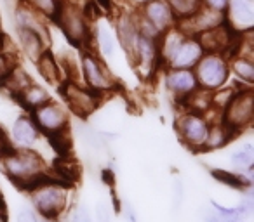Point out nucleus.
Masks as SVG:
<instances>
[{
	"label": "nucleus",
	"mask_w": 254,
	"mask_h": 222,
	"mask_svg": "<svg viewBox=\"0 0 254 222\" xmlns=\"http://www.w3.org/2000/svg\"><path fill=\"white\" fill-rule=\"evenodd\" d=\"M16 222H39V219H37V215L32 210H23L18 214Z\"/></svg>",
	"instance_id": "473e14b6"
},
{
	"label": "nucleus",
	"mask_w": 254,
	"mask_h": 222,
	"mask_svg": "<svg viewBox=\"0 0 254 222\" xmlns=\"http://www.w3.org/2000/svg\"><path fill=\"white\" fill-rule=\"evenodd\" d=\"M30 117H32L33 124L37 125L39 132H44L51 139L68 134V127H70L68 111L60 102H54L53 99L46 104L39 106L37 109H33V111H30Z\"/></svg>",
	"instance_id": "6e6552de"
},
{
	"label": "nucleus",
	"mask_w": 254,
	"mask_h": 222,
	"mask_svg": "<svg viewBox=\"0 0 254 222\" xmlns=\"http://www.w3.org/2000/svg\"><path fill=\"white\" fill-rule=\"evenodd\" d=\"M92 40L96 42V47H98V52L101 54L103 57H112L117 50V39L115 33L112 32V28L108 26L106 21H99L98 25L92 30Z\"/></svg>",
	"instance_id": "a211bd4d"
},
{
	"label": "nucleus",
	"mask_w": 254,
	"mask_h": 222,
	"mask_svg": "<svg viewBox=\"0 0 254 222\" xmlns=\"http://www.w3.org/2000/svg\"><path fill=\"white\" fill-rule=\"evenodd\" d=\"M164 84L171 95L176 99H185L191 95L198 89L197 78L193 70H174V68H164Z\"/></svg>",
	"instance_id": "4468645a"
},
{
	"label": "nucleus",
	"mask_w": 254,
	"mask_h": 222,
	"mask_svg": "<svg viewBox=\"0 0 254 222\" xmlns=\"http://www.w3.org/2000/svg\"><path fill=\"white\" fill-rule=\"evenodd\" d=\"M230 5V0H202V7L212 9L218 12H226Z\"/></svg>",
	"instance_id": "c85d7f7f"
},
{
	"label": "nucleus",
	"mask_w": 254,
	"mask_h": 222,
	"mask_svg": "<svg viewBox=\"0 0 254 222\" xmlns=\"http://www.w3.org/2000/svg\"><path fill=\"white\" fill-rule=\"evenodd\" d=\"M54 21L58 23L63 35L68 42H71L77 47H87L92 40V28L89 16L84 12V9L78 7L73 2H63L61 0L60 11H58Z\"/></svg>",
	"instance_id": "f03ea898"
},
{
	"label": "nucleus",
	"mask_w": 254,
	"mask_h": 222,
	"mask_svg": "<svg viewBox=\"0 0 254 222\" xmlns=\"http://www.w3.org/2000/svg\"><path fill=\"white\" fill-rule=\"evenodd\" d=\"M19 4L28 5L30 9L37 11L46 19H54L60 11L61 0H19Z\"/></svg>",
	"instance_id": "393cba45"
},
{
	"label": "nucleus",
	"mask_w": 254,
	"mask_h": 222,
	"mask_svg": "<svg viewBox=\"0 0 254 222\" xmlns=\"http://www.w3.org/2000/svg\"><path fill=\"white\" fill-rule=\"evenodd\" d=\"M113 28H115V39L119 42V45L122 47V50L126 52V56L129 57L132 64L136 52V42H138L139 30H138V21H136V11L132 12H120L113 21Z\"/></svg>",
	"instance_id": "f8f14e48"
},
{
	"label": "nucleus",
	"mask_w": 254,
	"mask_h": 222,
	"mask_svg": "<svg viewBox=\"0 0 254 222\" xmlns=\"http://www.w3.org/2000/svg\"><path fill=\"white\" fill-rule=\"evenodd\" d=\"M14 97H18V101L21 102V106L26 111H33V109H37L39 106L51 101V94L39 84H28L21 92H18Z\"/></svg>",
	"instance_id": "6ab92c4d"
},
{
	"label": "nucleus",
	"mask_w": 254,
	"mask_h": 222,
	"mask_svg": "<svg viewBox=\"0 0 254 222\" xmlns=\"http://www.w3.org/2000/svg\"><path fill=\"white\" fill-rule=\"evenodd\" d=\"M254 120V90L253 85L235 89L232 99L221 111V122L233 132L239 134L253 125Z\"/></svg>",
	"instance_id": "7ed1b4c3"
},
{
	"label": "nucleus",
	"mask_w": 254,
	"mask_h": 222,
	"mask_svg": "<svg viewBox=\"0 0 254 222\" xmlns=\"http://www.w3.org/2000/svg\"><path fill=\"white\" fill-rule=\"evenodd\" d=\"M173 194H174V201H173V208H180V205H181V201H183V194H185V189H183V184H181V180H176L174 182V191H173Z\"/></svg>",
	"instance_id": "2f4dec72"
},
{
	"label": "nucleus",
	"mask_w": 254,
	"mask_h": 222,
	"mask_svg": "<svg viewBox=\"0 0 254 222\" xmlns=\"http://www.w3.org/2000/svg\"><path fill=\"white\" fill-rule=\"evenodd\" d=\"M230 63V73H233L244 85H253L254 84V61L246 56H228Z\"/></svg>",
	"instance_id": "4be33fe9"
},
{
	"label": "nucleus",
	"mask_w": 254,
	"mask_h": 222,
	"mask_svg": "<svg viewBox=\"0 0 254 222\" xmlns=\"http://www.w3.org/2000/svg\"><path fill=\"white\" fill-rule=\"evenodd\" d=\"M232 163L233 167H237L239 170H247L253 167V146L247 144L244 149H239V151H235L232 155Z\"/></svg>",
	"instance_id": "a878e982"
},
{
	"label": "nucleus",
	"mask_w": 254,
	"mask_h": 222,
	"mask_svg": "<svg viewBox=\"0 0 254 222\" xmlns=\"http://www.w3.org/2000/svg\"><path fill=\"white\" fill-rule=\"evenodd\" d=\"M39 129L33 124L30 115H23V117L16 118V122L12 124L11 137L12 142L16 144V148L19 149H30L35 146V142L39 141Z\"/></svg>",
	"instance_id": "dca6fc26"
},
{
	"label": "nucleus",
	"mask_w": 254,
	"mask_h": 222,
	"mask_svg": "<svg viewBox=\"0 0 254 222\" xmlns=\"http://www.w3.org/2000/svg\"><path fill=\"white\" fill-rule=\"evenodd\" d=\"M32 201L37 212L46 219H58L66 207V187L58 180H51L49 177L37 182L32 189Z\"/></svg>",
	"instance_id": "39448f33"
},
{
	"label": "nucleus",
	"mask_w": 254,
	"mask_h": 222,
	"mask_svg": "<svg viewBox=\"0 0 254 222\" xmlns=\"http://www.w3.org/2000/svg\"><path fill=\"white\" fill-rule=\"evenodd\" d=\"M18 33V42L21 50L25 52V56H28L32 61H37L47 49H49L51 42L46 40L42 35H39L37 32L28 28H16Z\"/></svg>",
	"instance_id": "f3484780"
},
{
	"label": "nucleus",
	"mask_w": 254,
	"mask_h": 222,
	"mask_svg": "<svg viewBox=\"0 0 254 222\" xmlns=\"http://www.w3.org/2000/svg\"><path fill=\"white\" fill-rule=\"evenodd\" d=\"M61 94L66 99V104L71 109V113L80 118L91 117L101 104V95L98 92L91 90L84 84H77V82H66L61 89Z\"/></svg>",
	"instance_id": "1a4fd4ad"
},
{
	"label": "nucleus",
	"mask_w": 254,
	"mask_h": 222,
	"mask_svg": "<svg viewBox=\"0 0 254 222\" xmlns=\"http://www.w3.org/2000/svg\"><path fill=\"white\" fill-rule=\"evenodd\" d=\"M209 127H211V120H209L207 115L191 111V109L183 111L176 120L178 137L191 151H204Z\"/></svg>",
	"instance_id": "423d86ee"
},
{
	"label": "nucleus",
	"mask_w": 254,
	"mask_h": 222,
	"mask_svg": "<svg viewBox=\"0 0 254 222\" xmlns=\"http://www.w3.org/2000/svg\"><path fill=\"white\" fill-rule=\"evenodd\" d=\"M71 222H94L91 217V214H89L87 208L82 205V207H78L77 210L73 212V215H71Z\"/></svg>",
	"instance_id": "c756f323"
},
{
	"label": "nucleus",
	"mask_w": 254,
	"mask_h": 222,
	"mask_svg": "<svg viewBox=\"0 0 254 222\" xmlns=\"http://www.w3.org/2000/svg\"><path fill=\"white\" fill-rule=\"evenodd\" d=\"M221 222H244V217H237V219H230V221H221Z\"/></svg>",
	"instance_id": "f704fd0d"
},
{
	"label": "nucleus",
	"mask_w": 254,
	"mask_h": 222,
	"mask_svg": "<svg viewBox=\"0 0 254 222\" xmlns=\"http://www.w3.org/2000/svg\"><path fill=\"white\" fill-rule=\"evenodd\" d=\"M0 165L5 176L23 189H32L37 182L49 177L44 160L30 149H5L0 155Z\"/></svg>",
	"instance_id": "f257e3e1"
},
{
	"label": "nucleus",
	"mask_w": 254,
	"mask_h": 222,
	"mask_svg": "<svg viewBox=\"0 0 254 222\" xmlns=\"http://www.w3.org/2000/svg\"><path fill=\"white\" fill-rule=\"evenodd\" d=\"M212 176H214L219 182L226 184V186L237 187V189H244V187L249 184V180H246L244 177L235 176V174H230V172H225V170H214V172H212Z\"/></svg>",
	"instance_id": "bb28decb"
},
{
	"label": "nucleus",
	"mask_w": 254,
	"mask_h": 222,
	"mask_svg": "<svg viewBox=\"0 0 254 222\" xmlns=\"http://www.w3.org/2000/svg\"><path fill=\"white\" fill-rule=\"evenodd\" d=\"M136 14L145 19L148 25H152L160 35L178 23L167 0H143L139 7L136 9Z\"/></svg>",
	"instance_id": "9b49d317"
},
{
	"label": "nucleus",
	"mask_w": 254,
	"mask_h": 222,
	"mask_svg": "<svg viewBox=\"0 0 254 222\" xmlns=\"http://www.w3.org/2000/svg\"><path fill=\"white\" fill-rule=\"evenodd\" d=\"M167 4H169L176 21H185L197 14L198 9L202 7V0H167Z\"/></svg>",
	"instance_id": "5701e85b"
},
{
	"label": "nucleus",
	"mask_w": 254,
	"mask_h": 222,
	"mask_svg": "<svg viewBox=\"0 0 254 222\" xmlns=\"http://www.w3.org/2000/svg\"><path fill=\"white\" fill-rule=\"evenodd\" d=\"M9 215H7V208H5L4 201H0V222H7Z\"/></svg>",
	"instance_id": "72a5a7b5"
},
{
	"label": "nucleus",
	"mask_w": 254,
	"mask_h": 222,
	"mask_svg": "<svg viewBox=\"0 0 254 222\" xmlns=\"http://www.w3.org/2000/svg\"><path fill=\"white\" fill-rule=\"evenodd\" d=\"M35 63H37V68H39V73L42 75L44 80L53 85L61 84V80H63V70H61V66L58 64L56 57L49 52V49H47Z\"/></svg>",
	"instance_id": "aec40b11"
},
{
	"label": "nucleus",
	"mask_w": 254,
	"mask_h": 222,
	"mask_svg": "<svg viewBox=\"0 0 254 222\" xmlns=\"http://www.w3.org/2000/svg\"><path fill=\"white\" fill-rule=\"evenodd\" d=\"M28 84H32L30 77L25 73V70L21 68H12V70H5L4 73V85L7 87V90L12 95H16L18 92H21Z\"/></svg>",
	"instance_id": "b1692460"
},
{
	"label": "nucleus",
	"mask_w": 254,
	"mask_h": 222,
	"mask_svg": "<svg viewBox=\"0 0 254 222\" xmlns=\"http://www.w3.org/2000/svg\"><path fill=\"white\" fill-rule=\"evenodd\" d=\"M96 221L98 222H112V210H110L108 203H105V201H99L98 205H96Z\"/></svg>",
	"instance_id": "cd10ccee"
},
{
	"label": "nucleus",
	"mask_w": 254,
	"mask_h": 222,
	"mask_svg": "<svg viewBox=\"0 0 254 222\" xmlns=\"http://www.w3.org/2000/svg\"><path fill=\"white\" fill-rule=\"evenodd\" d=\"M80 71L84 78V85L99 95L108 94L117 87L112 71L108 70L103 59L92 50H84L80 56Z\"/></svg>",
	"instance_id": "0eeeda50"
},
{
	"label": "nucleus",
	"mask_w": 254,
	"mask_h": 222,
	"mask_svg": "<svg viewBox=\"0 0 254 222\" xmlns=\"http://www.w3.org/2000/svg\"><path fill=\"white\" fill-rule=\"evenodd\" d=\"M233 132L223 124L221 120L218 122H211V127H209V134L205 139L204 144V151H212V149H219L225 144H228L230 139L233 137Z\"/></svg>",
	"instance_id": "412c9836"
},
{
	"label": "nucleus",
	"mask_w": 254,
	"mask_h": 222,
	"mask_svg": "<svg viewBox=\"0 0 254 222\" xmlns=\"http://www.w3.org/2000/svg\"><path fill=\"white\" fill-rule=\"evenodd\" d=\"M198 89L214 92L228 85L230 80V63L228 56L223 52H204L193 68Z\"/></svg>",
	"instance_id": "20e7f679"
},
{
	"label": "nucleus",
	"mask_w": 254,
	"mask_h": 222,
	"mask_svg": "<svg viewBox=\"0 0 254 222\" xmlns=\"http://www.w3.org/2000/svg\"><path fill=\"white\" fill-rule=\"evenodd\" d=\"M226 25L235 33H246L254 28V0H230L225 12Z\"/></svg>",
	"instance_id": "2eb2a0df"
},
{
	"label": "nucleus",
	"mask_w": 254,
	"mask_h": 222,
	"mask_svg": "<svg viewBox=\"0 0 254 222\" xmlns=\"http://www.w3.org/2000/svg\"><path fill=\"white\" fill-rule=\"evenodd\" d=\"M204 47L198 42L197 37L187 35L181 44L176 47V50L173 52V56L169 57V61L166 63L164 68H174V70H193L195 64L198 63L202 56H204Z\"/></svg>",
	"instance_id": "ddd939ff"
},
{
	"label": "nucleus",
	"mask_w": 254,
	"mask_h": 222,
	"mask_svg": "<svg viewBox=\"0 0 254 222\" xmlns=\"http://www.w3.org/2000/svg\"><path fill=\"white\" fill-rule=\"evenodd\" d=\"M132 66L138 70L143 78H150L160 68L159 56V39H150L139 33L136 42V52L132 59Z\"/></svg>",
	"instance_id": "9d476101"
},
{
	"label": "nucleus",
	"mask_w": 254,
	"mask_h": 222,
	"mask_svg": "<svg viewBox=\"0 0 254 222\" xmlns=\"http://www.w3.org/2000/svg\"><path fill=\"white\" fill-rule=\"evenodd\" d=\"M200 215L204 219V222H221V217H219L218 212L212 207H200Z\"/></svg>",
	"instance_id": "7c9ffc66"
}]
</instances>
